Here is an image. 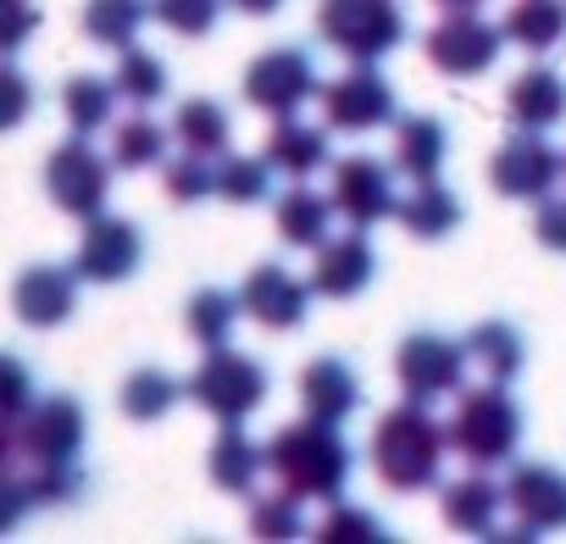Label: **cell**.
I'll return each mask as SVG.
<instances>
[{
	"label": "cell",
	"mask_w": 566,
	"mask_h": 544,
	"mask_svg": "<svg viewBox=\"0 0 566 544\" xmlns=\"http://www.w3.org/2000/svg\"><path fill=\"white\" fill-rule=\"evenodd\" d=\"M266 472L301 500H339L356 472V450L334 422L301 417L266 439Z\"/></svg>",
	"instance_id": "1"
},
{
	"label": "cell",
	"mask_w": 566,
	"mask_h": 544,
	"mask_svg": "<svg viewBox=\"0 0 566 544\" xmlns=\"http://www.w3.org/2000/svg\"><path fill=\"white\" fill-rule=\"evenodd\" d=\"M444 450H450V433L422 400L384 411L373 428V472L395 494H428L444 478Z\"/></svg>",
	"instance_id": "2"
},
{
	"label": "cell",
	"mask_w": 566,
	"mask_h": 544,
	"mask_svg": "<svg viewBox=\"0 0 566 544\" xmlns=\"http://www.w3.org/2000/svg\"><path fill=\"white\" fill-rule=\"evenodd\" d=\"M450 450L467 461V467H505L516 461L522 450V433H527V417L516 406V395L505 384H478V389H461L455 395V411H450Z\"/></svg>",
	"instance_id": "3"
},
{
	"label": "cell",
	"mask_w": 566,
	"mask_h": 544,
	"mask_svg": "<svg viewBox=\"0 0 566 544\" xmlns=\"http://www.w3.org/2000/svg\"><path fill=\"white\" fill-rule=\"evenodd\" d=\"M317 34L328 51L350 62H384L411 40V23L400 12V0H323L317 7Z\"/></svg>",
	"instance_id": "4"
},
{
	"label": "cell",
	"mask_w": 566,
	"mask_h": 544,
	"mask_svg": "<svg viewBox=\"0 0 566 544\" xmlns=\"http://www.w3.org/2000/svg\"><path fill=\"white\" fill-rule=\"evenodd\" d=\"M184 395H189L206 417H217V422L228 428V422H244L255 406H266L272 378H266V367H261L255 356L217 345V351H206V362L189 373Z\"/></svg>",
	"instance_id": "5"
},
{
	"label": "cell",
	"mask_w": 566,
	"mask_h": 544,
	"mask_svg": "<svg viewBox=\"0 0 566 544\" xmlns=\"http://www.w3.org/2000/svg\"><path fill=\"white\" fill-rule=\"evenodd\" d=\"M112 156H101L95 145H90V134H73V139H62L51 156H45V195H51V206L62 211V217H73V222H90V217H101L106 211V200H112Z\"/></svg>",
	"instance_id": "6"
},
{
	"label": "cell",
	"mask_w": 566,
	"mask_h": 544,
	"mask_svg": "<svg viewBox=\"0 0 566 544\" xmlns=\"http://www.w3.org/2000/svg\"><path fill=\"white\" fill-rule=\"evenodd\" d=\"M244 101L266 117H301V106L317 101L323 79H317V62L306 45H272L261 51L250 67H244Z\"/></svg>",
	"instance_id": "7"
},
{
	"label": "cell",
	"mask_w": 566,
	"mask_h": 544,
	"mask_svg": "<svg viewBox=\"0 0 566 544\" xmlns=\"http://www.w3.org/2000/svg\"><path fill=\"white\" fill-rule=\"evenodd\" d=\"M317 101H323V123L334 134H378L400 117V95L373 62H356L339 79H328L317 90Z\"/></svg>",
	"instance_id": "8"
},
{
	"label": "cell",
	"mask_w": 566,
	"mask_h": 544,
	"mask_svg": "<svg viewBox=\"0 0 566 544\" xmlns=\"http://www.w3.org/2000/svg\"><path fill=\"white\" fill-rule=\"evenodd\" d=\"M467 367H472V362H467V345L450 339V334H433V328L406 334L400 351H395L400 395H406V400H422V406H433V400H444V395H461Z\"/></svg>",
	"instance_id": "9"
},
{
	"label": "cell",
	"mask_w": 566,
	"mask_h": 544,
	"mask_svg": "<svg viewBox=\"0 0 566 544\" xmlns=\"http://www.w3.org/2000/svg\"><path fill=\"white\" fill-rule=\"evenodd\" d=\"M505 51V29L478 18V12H444L428 34H422V56L444 73V79H478L500 62Z\"/></svg>",
	"instance_id": "10"
},
{
	"label": "cell",
	"mask_w": 566,
	"mask_h": 544,
	"mask_svg": "<svg viewBox=\"0 0 566 544\" xmlns=\"http://www.w3.org/2000/svg\"><path fill=\"white\" fill-rule=\"evenodd\" d=\"M560 178H566V156L544 139V134H533V128H516L494 156H489V184H494V195H505V200H544V195H555L560 189Z\"/></svg>",
	"instance_id": "11"
},
{
	"label": "cell",
	"mask_w": 566,
	"mask_h": 544,
	"mask_svg": "<svg viewBox=\"0 0 566 544\" xmlns=\"http://www.w3.org/2000/svg\"><path fill=\"white\" fill-rule=\"evenodd\" d=\"M18 439H23V467L78 461L90 444V411L78 395H40L18 417Z\"/></svg>",
	"instance_id": "12"
},
{
	"label": "cell",
	"mask_w": 566,
	"mask_h": 544,
	"mask_svg": "<svg viewBox=\"0 0 566 544\" xmlns=\"http://www.w3.org/2000/svg\"><path fill=\"white\" fill-rule=\"evenodd\" d=\"M145 266V228L134 217H90L73 250V272L84 284H128L134 272Z\"/></svg>",
	"instance_id": "13"
},
{
	"label": "cell",
	"mask_w": 566,
	"mask_h": 544,
	"mask_svg": "<svg viewBox=\"0 0 566 544\" xmlns=\"http://www.w3.org/2000/svg\"><path fill=\"white\" fill-rule=\"evenodd\" d=\"M500 489H505V511L516 516V527L505 538H538V533L566 527V467L516 461Z\"/></svg>",
	"instance_id": "14"
},
{
	"label": "cell",
	"mask_w": 566,
	"mask_h": 544,
	"mask_svg": "<svg viewBox=\"0 0 566 544\" xmlns=\"http://www.w3.org/2000/svg\"><path fill=\"white\" fill-rule=\"evenodd\" d=\"M239 312L255 323V328H272V334H290L306 323L312 312V279L290 272L283 261H261L250 266V279L239 290Z\"/></svg>",
	"instance_id": "15"
},
{
	"label": "cell",
	"mask_w": 566,
	"mask_h": 544,
	"mask_svg": "<svg viewBox=\"0 0 566 544\" xmlns=\"http://www.w3.org/2000/svg\"><path fill=\"white\" fill-rule=\"evenodd\" d=\"M334 211L350 228H373L384 217H395L400 189H395V167H384L378 156H345L334 161V189H328Z\"/></svg>",
	"instance_id": "16"
},
{
	"label": "cell",
	"mask_w": 566,
	"mask_h": 544,
	"mask_svg": "<svg viewBox=\"0 0 566 544\" xmlns=\"http://www.w3.org/2000/svg\"><path fill=\"white\" fill-rule=\"evenodd\" d=\"M78 272H73V261L62 266V261H34V266H23L18 272V284H12V312H18V323L23 328H62V323H73V312H78Z\"/></svg>",
	"instance_id": "17"
},
{
	"label": "cell",
	"mask_w": 566,
	"mask_h": 544,
	"mask_svg": "<svg viewBox=\"0 0 566 544\" xmlns=\"http://www.w3.org/2000/svg\"><path fill=\"white\" fill-rule=\"evenodd\" d=\"M378 279V250L367 239V228H350V233H328L317 244V261H312V295L323 301H356L367 284Z\"/></svg>",
	"instance_id": "18"
},
{
	"label": "cell",
	"mask_w": 566,
	"mask_h": 544,
	"mask_svg": "<svg viewBox=\"0 0 566 544\" xmlns=\"http://www.w3.org/2000/svg\"><path fill=\"white\" fill-rule=\"evenodd\" d=\"M295 395H301V411L306 417H317V422H334V428H345L356 411H361V378H356V367L345 362V356H317V362H306L301 367V378H295Z\"/></svg>",
	"instance_id": "19"
},
{
	"label": "cell",
	"mask_w": 566,
	"mask_h": 544,
	"mask_svg": "<svg viewBox=\"0 0 566 544\" xmlns=\"http://www.w3.org/2000/svg\"><path fill=\"white\" fill-rule=\"evenodd\" d=\"M505 117H511V128L549 134L555 123H566V79L555 67H544V62L522 67L505 84Z\"/></svg>",
	"instance_id": "20"
},
{
	"label": "cell",
	"mask_w": 566,
	"mask_h": 544,
	"mask_svg": "<svg viewBox=\"0 0 566 544\" xmlns=\"http://www.w3.org/2000/svg\"><path fill=\"white\" fill-rule=\"evenodd\" d=\"M272 222H277V239L290 244V250H317V244L334 233V200L317 195L306 178H295L290 189L277 195Z\"/></svg>",
	"instance_id": "21"
},
{
	"label": "cell",
	"mask_w": 566,
	"mask_h": 544,
	"mask_svg": "<svg viewBox=\"0 0 566 544\" xmlns=\"http://www.w3.org/2000/svg\"><path fill=\"white\" fill-rule=\"evenodd\" d=\"M266 161H272V172H290V178H312V172L334 167L328 128L301 123V117H277V128L266 134Z\"/></svg>",
	"instance_id": "22"
},
{
	"label": "cell",
	"mask_w": 566,
	"mask_h": 544,
	"mask_svg": "<svg viewBox=\"0 0 566 544\" xmlns=\"http://www.w3.org/2000/svg\"><path fill=\"white\" fill-rule=\"evenodd\" d=\"M444 156H450V128L433 112L395 117V172H406L411 184L417 178H439Z\"/></svg>",
	"instance_id": "23"
},
{
	"label": "cell",
	"mask_w": 566,
	"mask_h": 544,
	"mask_svg": "<svg viewBox=\"0 0 566 544\" xmlns=\"http://www.w3.org/2000/svg\"><path fill=\"white\" fill-rule=\"evenodd\" d=\"M395 217H400V228L411 233V239H450L461 222H467V211H461V195L455 189H444L439 178H417V189L411 195H400V206H395Z\"/></svg>",
	"instance_id": "24"
},
{
	"label": "cell",
	"mask_w": 566,
	"mask_h": 544,
	"mask_svg": "<svg viewBox=\"0 0 566 544\" xmlns=\"http://www.w3.org/2000/svg\"><path fill=\"white\" fill-rule=\"evenodd\" d=\"M206 472H211V483H217L222 494H250L255 478L266 472V444H255V439L244 433V422H228V428L217 433V444L206 450Z\"/></svg>",
	"instance_id": "25"
},
{
	"label": "cell",
	"mask_w": 566,
	"mask_h": 544,
	"mask_svg": "<svg viewBox=\"0 0 566 544\" xmlns=\"http://www.w3.org/2000/svg\"><path fill=\"white\" fill-rule=\"evenodd\" d=\"M172 145L189 150V156H211V161L228 156V150H233V117H228V106L211 101V95L184 101V106L172 112Z\"/></svg>",
	"instance_id": "26"
},
{
	"label": "cell",
	"mask_w": 566,
	"mask_h": 544,
	"mask_svg": "<svg viewBox=\"0 0 566 544\" xmlns=\"http://www.w3.org/2000/svg\"><path fill=\"white\" fill-rule=\"evenodd\" d=\"M461 345H467V362H472L489 384H516V378H522V367H527V339H522L505 317L478 323Z\"/></svg>",
	"instance_id": "27"
},
{
	"label": "cell",
	"mask_w": 566,
	"mask_h": 544,
	"mask_svg": "<svg viewBox=\"0 0 566 544\" xmlns=\"http://www.w3.org/2000/svg\"><path fill=\"white\" fill-rule=\"evenodd\" d=\"M500 505H505V489H500L483 467H472L467 478L444 483V522H450L455 533H494Z\"/></svg>",
	"instance_id": "28"
},
{
	"label": "cell",
	"mask_w": 566,
	"mask_h": 544,
	"mask_svg": "<svg viewBox=\"0 0 566 544\" xmlns=\"http://www.w3.org/2000/svg\"><path fill=\"white\" fill-rule=\"evenodd\" d=\"M112 90H117L123 106L150 112V106L167 101L172 73H167V62H161L156 51H145V45H123V51H117V67H112Z\"/></svg>",
	"instance_id": "29"
},
{
	"label": "cell",
	"mask_w": 566,
	"mask_h": 544,
	"mask_svg": "<svg viewBox=\"0 0 566 544\" xmlns=\"http://www.w3.org/2000/svg\"><path fill=\"white\" fill-rule=\"evenodd\" d=\"M505 45H522L527 56H549L555 45H566V0H516L500 18Z\"/></svg>",
	"instance_id": "30"
},
{
	"label": "cell",
	"mask_w": 566,
	"mask_h": 544,
	"mask_svg": "<svg viewBox=\"0 0 566 544\" xmlns=\"http://www.w3.org/2000/svg\"><path fill=\"white\" fill-rule=\"evenodd\" d=\"M78 23L90 45L123 51V45H139V29L150 23V0H90Z\"/></svg>",
	"instance_id": "31"
},
{
	"label": "cell",
	"mask_w": 566,
	"mask_h": 544,
	"mask_svg": "<svg viewBox=\"0 0 566 544\" xmlns=\"http://www.w3.org/2000/svg\"><path fill=\"white\" fill-rule=\"evenodd\" d=\"M62 117H67L73 134H101V128H112V123H117V90H112V79H101V73H73V79L62 84Z\"/></svg>",
	"instance_id": "32"
},
{
	"label": "cell",
	"mask_w": 566,
	"mask_h": 544,
	"mask_svg": "<svg viewBox=\"0 0 566 544\" xmlns=\"http://www.w3.org/2000/svg\"><path fill=\"white\" fill-rule=\"evenodd\" d=\"M167 145H172V128H161L150 112H134V117L112 123V167H123V172L161 167L167 161Z\"/></svg>",
	"instance_id": "33"
},
{
	"label": "cell",
	"mask_w": 566,
	"mask_h": 544,
	"mask_svg": "<svg viewBox=\"0 0 566 544\" xmlns=\"http://www.w3.org/2000/svg\"><path fill=\"white\" fill-rule=\"evenodd\" d=\"M178 400H189V395H184V384H178L172 373H161V367H134V373L123 378V389H117V411H123L128 422H161Z\"/></svg>",
	"instance_id": "34"
},
{
	"label": "cell",
	"mask_w": 566,
	"mask_h": 544,
	"mask_svg": "<svg viewBox=\"0 0 566 544\" xmlns=\"http://www.w3.org/2000/svg\"><path fill=\"white\" fill-rule=\"evenodd\" d=\"M239 295H228V290H195L189 295V306H184V328H189V339L200 345V351H217V345H228L233 339V328H239Z\"/></svg>",
	"instance_id": "35"
},
{
	"label": "cell",
	"mask_w": 566,
	"mask_h": 544,
	"mask_svg": "<svg viewBox=\"0 0 566 544\" xmlns=\"http://www.w3.org/2000/svg\"><path fill=\"white\" fill-rule=\"evenodd\" d=\"M23 489L34 500V511H62L78 505L90 494V472L78 461H51V467H23Z\"/></svg>",
	"instance_id": "36"
},
{
	"label": "cell",
	"mask_w": 566,
	"mask_h": 544,
	"mask_svg": "<svg viewBox=\"0 0 566 544\" xmlns=\"http://www.w3.org/2000/svg\"><path fill=\"white\" fill-rule=\"evenodd\" d=\"M272 195V161L266 156H217V200L228 206H261Z\"/></svg>",
	"instance_id": "37"
},
{
	"label": "cell",
	"mask_w": 566,
	"mask_h": 544,
	"mask_svg": "<svg viewBox=\"0 0 566 544\" xmlns=\"http://www.w3.org/2000/svg\"><path fill=\"white\" fill-rule=\"evenodd\" d=\"M161 195L172 206H195V200L217 195V161L211 156H189V150L167 156L161 161Z\"/></svg>",
	"instance_id": "38"
},
{
	"label": "cell",
	"mask_w": 566,
	"mask_h": 544,
	"mask_svg": "<svg viewBox=\"0 0 566 544\" xmlns=\"http://www.w3.org/2000/svg\"><path fill=\"white\" fill-rule=\"evenodd\" d=\"M250 533L255 538H301L306 533V505L301 494H290L277 483V494H255L250 500Z\"/></svg>",
	"instance_id": "39"
},
{
	"label": "cell",
	"mask_w": 566,
	"mask_h": 544,
	"mask_svg": "<svg viewBox=\"0 0 566 544\" xmlns=\"http://www.w3.org/2000/svg\"><path fill=\"white\" fill-rule=\"evenodd\" d=\"M228 0H150V23H161L178 40H206L217 29Z\"/></svg>",
	"instance_id": "40"
},
{
	"label": "cell",
	"mask_w": 566,
	"mask_h": 544,
	"mask_svg": "<svg viewBox=\"0 0 566 544\" xmlns=\"http://www.w3.org/2000/svg\"><path fill=\"white\" fill-rule=\"evenodd\" d=\"M34 106H40V90H34V79L12 62V56H0V134H12V128H23L29 117H34Z\"/></svg>",
	"instance_id": "41"
},
{
	"label": "cell",
	"mask_w": 566,
	"mask_h": 544,
	"mask_svg": "<svg viewBox=\"0 0 566 544\" xmlns=\"http://www.w3.org/2000/svg\"><path fill=\"white\" fill-rule=\"evenodd\" d=\"M34 400H40L34 367L18 351H0V417H23Z\"/></svg>",
	"instance_id": "42"
},
{
	"label": "cell",
	"mask_w": 566,
	"mask_h": 544,
	"mask_svg": "<svg viewBox=\"0 0 566 544\" xmlns=\"http://www.w3.org/2000/svg\"><path fill=\"white\" fill-rule=\"evenodd\" d=\"M40 7L34 0H0V56H18L40 34Z\"/></svg>",
	"instance_id": "43"
},
{
	"label": "cell",
	"mask_w": 566,
	"mask_h": 544,
	"mask_svg": "<svg viewBox=\"0 0 566 544\" xmlns=\"http://www.w3.org/2000/svg\"><path fill=\"white\" fill-rule=\"evenodd\" d=\"M389 527L373 516V511H361V505H328V516L317 522V538H328V544H339V538H384Z\"/></svg>",
	"instance_id": "44"
},
{
	"label": "cell",
	"mask_w": 566,
	"mask_h": 544,
	"mask_svg": "<svg viewBox=\"0 0 566 544\" xmlns=\"http://www.w3.org/2000/svg\"><path fill=\"white\" fill-rule=\"evenodd\" d=\"M533 239L555 255H566V195H544L538 217H533Z\"/></svg>",
	"instance_id": "45"
},
{
	"label": "cell",
	"mask_w": 566,
	"mask_h": 544,
	"mask_svg": "<svg viewBox=\"0 0 566 544\" xmlns=\"http://www.w3.org/2000/svg\"><path fill=\"white\" fill-rule=\"evenodd\" d=\"M34 511L29 489H23V472H0V533L23 527V516Z\"/></svg>",
	"instance_id": "46"
},
{
	"label": "cell",
	"mask_w": 566,
	"mask_h": 544,
	"mask_svg": "<svg viewBox=\"0 0 566 544\" xmlns=\"http://www.w3.org/2000/svg\"><path fill=\"white\" fill-rule=\"evenodd\" d=\"M228 7H233L239 18H277L283 0H228Z\"/></svg>",
	"instance_id": "47"
},
{
	"label": "cell",
	"mask_w": 566,
	"mask_h": 544,
	"mask_svg": "<svg viewBox=\"0 0 566 544\" xmlns=\"http://www.w3.org/2000/svg\"><path fill=\"white\" fill-rule=\"evenodd\" d=\"M433 7H439V12H483L489 0H433Z\"/></svg>",
	"instance_id": "48"
}]
</instances>
